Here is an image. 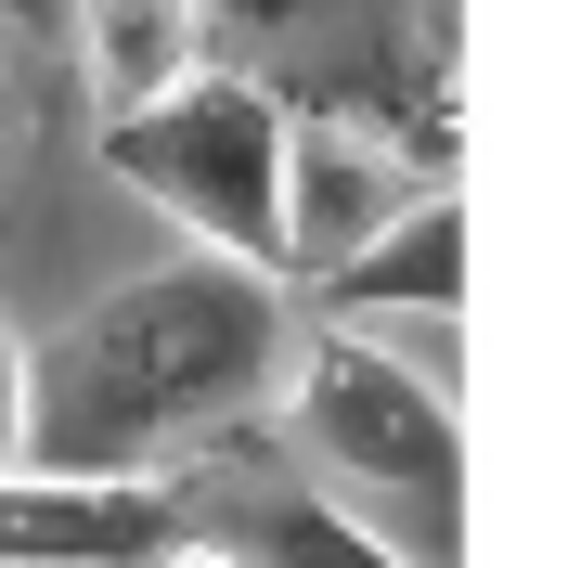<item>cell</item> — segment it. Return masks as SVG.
<instances>
[{"label": "cell", "instance_id": "obj_1", "mask_svg": "<svg viewBox=\"0 0 568 568\" xmlns=\"http://www.w3.org/2000/svg\"><path fill=\"white\" fill-rule=\"evenodd\" d=\"M297 284L233 272V258H155V272L104 284L78 323H52V349H27V465L52 478H169L194 439L284 388L297 362Z\"/></svg>", "mask_w": 568, "mask_h": 568}, {"label": "cell", "instance_id": "obj_2", "mask_svg": "<svg viewBox=\"0 0 568 568\" xmlns=\"http://www.w3.org/2000/svg\"><path fill=\"white\" fill-rule=\"evenodd\" d=\"M272 400H284V439L311 453L336 517H362L414 568H453V542H465V426H453L439 375H414L388 336L311 323Z\"/></svg>", "mask_w": 568, "mask_h": 568}, {"label": "cell", "instance_id": "obj_3", "mask_svg": "<svg viewBox=\"0 0 568 568\" xmlns=\"http://www.w3.org/2000/svg\"><path fill=\"white\" fill-rule=\"evenodd\" d=\"M284 91L272 78H194L169 104H142L104 130V181L130 207H155L194 258H233V272H284L272 207H284Z\"/></svg>", "mask_w": 568, "mask_h": 568}, {"label": "cell", "instance_id": "obj_4", "mask_svg": "<svg viewBox=\"0 0 568 568\" xmlns=\"http://www.w3.org/2000/svg\"><path fill=\"white\" fill-rule=\"evenodd\" d=\"M426 194V155H400L375 116H284V207H272V246H284V284H323L349 272L375 233Z\"/></svg>", "mask_w": 568, "mask_h": 568}, {"label": "cell", "instance_id": "obj_5", "mask_svg": "<svg viewBox=\"0 0 568 568\" xmlns=\"http://www.w3.org/2000/svg\"><path fill=\"white\" fill-rule=\"evenodd\" d=\"M181 542L169 478H52L0 465V568H155Z\"/></svg>", "mask_w": 568, "mask_h": 568}, {"label": "cell", "instance_id": "obj_6", "mask_svg": "<svg viewBox=\"0 0 568 568\" xmlns=\"http://www.w3.org/2000/svg\"><path fill=\"white\" fill-rule=\"evenodd\" d=\"M311 297L349 323V336H375V323H426V336H453V297H465V220H453V194L426 181L414 207H400L349 272H323Z\"/></svg>", "mask_w": 568, "mask_h": 568}, {"label": "cell", "instance_id": "obj_7", "mask_svg": "<svg viewBox=\"0 0 568 568\" xmlns=\"http://www.w3.org/2000/svg\"><path fill=\"white\" fill-rule=\"evenodd\" d=\"M78 78H91V116H142L207 78V0H65Z\"/></svg>", "mask_w": 568, "mask_h": 568}, {"label": "cell", "instance_id": "obj_8", "mask_svg": "<svg viewBox=\"0 0 568 568\" xmlns=\"http://www.w3.org/2000/svg\"><path fill=\"white\" fill-rule=\"evenodd\" d=\"M246 568H414V556H400V542H375L362 517H336L323 491H284L272 517H258Z\"/></svg>", "mask_w": 568, "mask_h": 568}, {"label": "cell", "instance_id": "obj_9", "mask_svg": "<svg viewBox=\"0 0 568 568\" xmlns=\"http://www.w3.org/2000/svg\"><path fill=\"white\" fill-rule=\"evenodd\" d=\"M0 465H27V336L0 311Z\"/></svg>", "mask_w": 568, "mask_h": 568}, {"label": "cell", "instance_id": "obj_10", "mask_svg": "<svg viewBox=\"0 0 568 568\" xmlns=\"http://www.w3.org/2000/svg\"><path fill=\"white\" fill-rule=\"evenodd\" d=\"M207 13H233V27H297V13H323V0H207Z\"/></svg>", "mask_w": 568, "mask_h": 568}, {"label": "cell", "instance_id": "obj_11", "mask_svg": "<svg viewBox=\"0 0 568 568\" xmlns=\"http://www.w3.org/2000/svg\"><path fill=\"white\" fill-rule=\"evenodd\" d=\"M155 568H246V542H194V530H181V542H169Z\"/></svg>", "mask_w": 568, "mask_h": 568}, {"label": "cell", "instance_id": "obj_12", "mask_svg": "<svg viewBox=\"0 0 568 568\" xmlns=\"http://www.w3.org/2000/svg\"><path fill=\"white\" fill-rule=\"evenodd\" d=\"M0 155H13V65H0Z\"/></svg>", "mask_w": 568, "mask_h": 568}, {"label": "cell", "instance_id": "obj_13", "mask_svg": "<svg viewBox=\"0 0 568 568\" xmlns=\"http://www.w3.org/2000/svg\"><path fill=\"white\" fill-rule=\"evenodd\" d=\"M0 13H39V0H0Z\"/></svg>", "mask_w": 568, "mask_h": 568}]
</instances>
